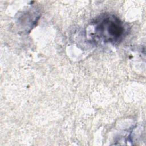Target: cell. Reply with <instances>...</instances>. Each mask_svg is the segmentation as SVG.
I'll return each instance as SVG.
<instances>
[{"label": "cell", "instance_id": "1", "mask_svg": "<svg viewBox=\"0 0 146 146\" xmlns=\"http://www.w3.org/2000/svg\"><path fill=\"white\" fill-rule=\"evenodd\" d=\"M91 35L94 39L96 42L106 43H119L128 32L126 25L111 14L100 15L91 23Z\"/></svg>", "mask_w": 146, "mask_h": 146}]
</instances>
